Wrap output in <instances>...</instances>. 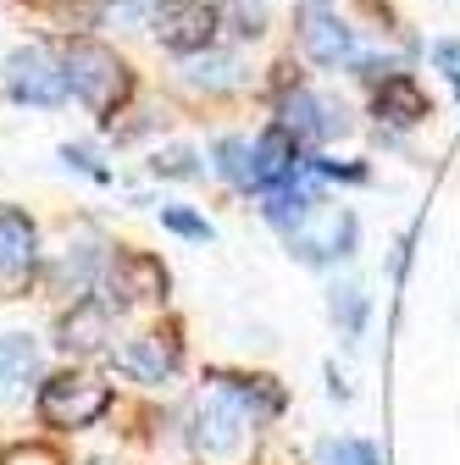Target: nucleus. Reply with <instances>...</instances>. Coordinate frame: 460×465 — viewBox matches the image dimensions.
<instances>
[{"label":"nucleus","instance_id":"nucleus-1","mask_svg":"<svg viewBox=\"0 0 460 465\" xmlns=\"http://www.w3.org/2000/svg\"><path fill=\"white\" fill-rule=\"evenodd\" d=\"M62 73H67L73 100H84L95 116H111V111L128 100V67L117 62V50H105V45H95V39L67 45Z\"/></svg>","mask_w":460,"mask_h":465},{"label":"nucleus","instance_id":"nucleus-2","mask_svg":"<svg viewBox=\"0 0 460 465\" xmlns=\"http://www.w3.org/2000/svg\"><path fill=\"white\" fill-rule=\"evenodd\" d=\"M105 404H111V388L95 382V377H50L39 388V421L55 427V432H78V427H95L105 416Z\"/></svg>","mask_w":460,"mask_h":465},{"label":"nucleus","instance_id":"nucleus-3","mask_svg":"<svg viewBox=\"0 0 460 465\" xmlns=\"http://www.w3.org/2000/svg\"><path fill=\"white\" fill-rule=\"evenodd\" d=\"M216 28H222V12L211 6V0H155L150 6V34L166 50H178V55L211 50Z\"/></svg>","mask_w":460,"mask_h":465},{"label":"nucleus","instance_id":"nucleus-4","mask_svg":"<svg viewBox=\"0 0 460 465\" xmlns=\"http://www.w3.org/2000/svg\"><path fill=\"white\" fill-rule=\"evenodd\" d=\"M6 94H12L17 105H39V111H50V105H62L73 89H67L62 62H50V50H39V45H17V50L6 55Z\"/></svg>","mask_w":460,"mask_h":465},{"label":"nucleus","instance_id":"nucleus-5","mask_svg":"<svg viewBox=\"0 0 460 465\" xmlns=\"http://www.w3.org/2000/svg\"><path fill=\"white\" fill-rule=\"evenodd\" d=\"M277 123L289 128L295 139H311V144H327L338 134H350V111L327 94H311V89H289L277 100Z\"/></svg>","mask_w":460,"mask_h":465},{"label":"nucleus","instance_id":"nucleus-6","mask_svg":"<svg viewBox=\"0 0 460 465\" xmlns=\"http://www.w3.org/2000/svg\"><path fill=\"white\" fill-rule=\"evenodd\" d=\"M39 266V232L23 211H0V300H23Z\"/></svg>","mask_w":460,"mask_h":465},{"label":"nucleus","instance_id":"nucleus-7","mask_svg":"<svg viewBox=\"0 0 460 465\" xmlns=\"http://www.w3.org/2000/svg\"><path fill=\"white\" fill-rule=\"evenodd\" d=\"M311 222H316V216H311ZM311 222L289 239V250H295L305 266H338V261L355 255V244H361V222H355V211L327 216V227H311Z\"/></svg>","mask_w":460,"mask_h":465},{"label":"nucleus","instance_id":"nucleus-8","mask_svg":"<svg viewBox=\"0 0 460 465\" xmlns=\"http://www.w3.org/2000/svg\"><path fill=\"white\" fill-rule=\"evenodd\" d=\"M245 427H250V416L239 411L227 393H211L200 411H195V427H189V443L200 449V454H211V460H222V454H234L239 443H245Z\"/></svg>","mask_w":460,"mask_h":465},{"label":"nucleus","instance_id":"nucleus-9","mask_svg":"<svg viewBox=\"0 0 460 465\" xmlns=\"http://www.w3.org/2000/svg\"><path fill=\"white\" fill-rule=\"evenodd\" d=\"M300 45H305V55L316 67H350L355 62V28L333 6H311L300 17Z\"/></svg>","mask_w":460,"mask_h":465},{"label":"nucleus","instance_id":"nucleus-10","mask_svg":"<svg viewBox=\"0 0 460 465\" xmlns=\"http://www.w3.org/2000/svg\"><path fill=\"white\" fill-rule=\"evenodd\" d=\"M372 116L383 128H422L433 116V100H427V89L411 73H394V78H383L372 89Z\"/></svg>","mask_w":460,"mask_h":465},{"label":"nucleus","instance_id":"nucleus-11","mask_svg":"<svg viewBox=\"0 0 460 465\" xmlns=\"http://www.w3.org/2000/svg\"><path fill=\"white\" fill-rule=\"evenodd\" d=\"M216 382V393H227L239 404V411L250 416V427H266V421H277L283 416V404H289V393H283V382L277 377H211Z\"/></svg>","mask_w":460,"mask_h":465},{"label":"nucleus","instance_id":"nucleus-12","mask_svg":"<svg viewBox=\"0 0 460 465\" xmlns=\"http://www.w3.org/2000/svg\"><path fill=\"white\" fill-rule=\"evenodd\" d=\"M117 371H128L134 382H166L172 371H178V338L172 332H145V338H134L123 355H117Z\"/></svg>","mask_w":460,"mask_h":465},{"label":"nucleus","instance_id":"nucleus-13","mask_svg":"<svg viewBox=\"0 0 460 465\" xmlns=\"http://www.w3.org/2000/svg\"><path fill=\"white\" fill-rule=\"evenodd\" d=\"M211 172L222 183H234L239 194H261V161H255V144L239 139V134H227L211 144Z\"/></svg>","mask_w":460,"mask_h":465},{"label":"nucleus","instance_id":"nucleus-14","mask_svg":"<svg viewBox=\"0 0 460 465\" xmlns=\"http://www.w3.org/2000/svg\"><path fill=\"white\" fill-rule=\"evenodd\" d=\"M100 272H105V244L95 239V232H84L78 244H67V255H62V266H55V282H62V294H73V300H84L89 288L100 282Z\"/></svg>","mask_w":460,"mask_h":465},{"label":"nucleus","instance_id":"nucleus-15","mask_svg":"<svg viewBox=\"0 0 460 465\" xmlns=\"http://www.w3.org/2000/svg\"><path fill=\"white\" fill-rule=\"evenodd\" d=\"M184 84L205 89V94H227V89L245 84V62H239V55H227V50H200V55L184 62Z\"/></svg>","mask_w":460,"mask_h":465},{"label":"nucleus","instance_id":"nucleus-16","mask_svg":"<svg viewBox=\"0 0 460 465\" xmlns=\"http://www.w3.org/2000/svg\"><path fill=\"white\" fill-rule=\"evenodd\" d=\"M105 327H111V311L95 305V300H78L73 316L62 322V338H55V343H62L67 355H95L100 338H105Z\"/></svg>","mask_w":460,"mask_h":465},{"label":"nucleus","instance_id":"nucleus-17","mask_svg":"<svg viewBox=\"0 0 460 465\" xmlns=\"http://www.w3.org/2000/svg\"><path fill=\"white\" fill-rule=\"evenodd\" d=\"M117 294H128V300H166V266L155 255H123L117 261Z\"/></svg>","mask_w":460,"mask_h":465},{"label":"nucleus","instance_id":"nucleus-18","mask_svg":"<svg viewBox=\"0 0 460 465\" xmlns=\"http://www.w3.org/2000/svg\"><path fill=\"white\" fill-rule=\"evenodd\" d=\"M327 316H333V327L344 332V343H355V338L366 332V316H372L366 288H355V282H338L333 294H327Z\"/></svg>","mask_w":460,"mask_h":465},{"label":"nucleus","instance_id":"nucleus-19","mask_svg":"<svg viewBox=\"0 0 460 465\" xmlns=\"http://www.w3.org/2000/svg\"><path fill=\"white\" fill-rule=\"evenodd\" d=\"M34 366H39V343L28 332H6V338H0V393L23 388L34 377Z\"/></svg>","mask_w":460,"mask_h":465},{"label":"nucleus","instance_id":"nucleus-20","mask_svg":"<svg viewBox=\"0 0 460 465\" xmlns=\"http://www.w3.org/2000/svg\"><path fill=\"white\" fill-rule=\"evenodd\" d=\"M316 465H388V460L366 438H322L316 443Z\"/></svg>","mask_w":460,"mask_h":465},{"label":"nucleus","instance_id":"nucleus-21","mask_svg":"<svg viewBox=\"0 0 460 465\" xmlns=\"http://www.w3.org/2000/svg\"><path fill=\"white\" fill-rule=\"evenodd\" d=\"M161 227L178 232V239H195V244H211V239H216V227H211L205 216L184 211V205H166V211H161Z\"/></svg>","mask_w":460,"mask_h":465},{"label":"nucleus","instance_id":"nucleus-22","mask_svg":"<svg viewBox=\"0 0 460 465\" xmlns=\"http://www.w3.org/2000/svg\"><path fill=\"white\" fill-rule=\"evenodd\" d=\"M150 172L155 178H200V155L195 150H184V144H172V150H155V161H150Z\"/></svg>","mask_w":460,"mask_h":465},{"label":"nucleus","instance_id":"nucleus-23","mask_svg":"<svg viewBox=\"0 0 460 465\" xmlns=\"http://www.w3.org/2000/svg\"><path fill=\"white\" fill-rule=\"evenodd\" d=\"M234 34L239 39H261L266 34V6L261 0H234Z\"/></svg>","mask_w":460,"mask_h":465},{"label":"nucleus","instance_id":"nucleus-24","mask_svg":"<svg viewBox=\"0 0 460 465\" xmlns=\"http://www.w3.org/2000/svg\"><path fill=\"white\" fill-rule=\"evenodd\" d=\"M311 166L322 172L327 183H366V178H372L366 166H338V161H327V155H311Z\"/></svg>","mask_w":460,"mask_h":465},{"label":"nucleus","instance_id":"nucleus-25","mask_svg":"<svg viewBox=\"0 0 460 465\" xmlns=\"http://www.w3.org/2000/svg\"><path fill=\"white\" fill-rule=\"evenodd\" d=\"M62 161H67V166H78V172H89L95 183H111V172H105V166H95V155H89V150H73V144H67V150H62Z\"/></svg>","mask_w":460,"mask_h":465},{"label":"nucleus","instance_id":"nucleus-26","mask_svg":"<svg viewBox=\"0 0 460 465\" xmlns=\"http://www.w3.org/2000/svg\"><path fill=\"white\" fill-rule=\"evenodd\" d=\"M0 465H62V460H55L50 449H12L6 460H0Z\"/></svg>","mask_w":460,"mask_h":465},{"label":"nucleus","instance_id":"nucleus-27","mask_svg":"<svg viewBox=\"0 0 460 465\" xmlns=\"http://www.w3.org/2000/svg\"><path fill=\"white\" fill-rule=\"evenodd\" d=\"M433 62H438L444 73H455V67H460V45H455V39H438V45H433Z\"/></svg>","mask_w":460,"mask_h":465},{"label":"nucleus","instance_id":"nucleus-28","mask_svg":"<svg viewBox=\"0 0 460 465\" xmlns=\"http://www.w3.org/2000/svg\"><path fill=\"white\" fill-rule=\"evenodd\" d=\"M449 84H455V100H460V67H455V73H449Z\"/></svg>","mask_w":460,"mask_h":465}]
</instances>
